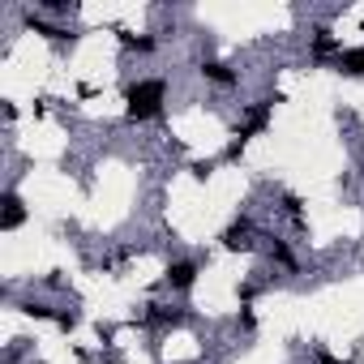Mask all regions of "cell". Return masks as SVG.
<instances>
[{"label": "cell", "mask_w": 364, "mask_h": 364, "mask_svg": "<svg viewBox=\"0 0 364 364\" xmlns=\"http://www.w3.org/2000/svg\"><path fill=\"white\" fill-rule=\"evenodd\" d=\"M163 99H167V82L163 77H141L124 90V116L129 120H154L163 112Z\"/></svg>", "instance_id": "6da1fadb"}, {"label": "cell", "mask_w": 364, "mask_h": 364, "mask_svg": "<svg viewBox=\"0 0 364 364\" xmlns=\"http://www.w3.org/2000/svg\"><path fill=\"white\" fill-rule=\"evenodd\" d=\"M274 103H283V95H274V99H262V103H253V107H249V116H245V124L236 129V137H240V141H249L253 133H262V129L270 124V107H274Z\"/></svg>", "instance_id": "7a4b0ae2"}, {"label": "cell", "mask_w": 364, "mask_h": 364, "mask_svg": "<svg viewBox=\"0 0 364 364\" xmlns=\"http://www.w3.org/2000/svg\"><path fill=\"white\" fill-rule=\"evenodd\" d=\"M193 283H198V262L180 257V262L167 266V287H171V291H189Z\"/></svg>", "instance_id": "3957f363"}, {"label": "cell", "mask_w": 364, "mask_h": 364, "mask_svg": "<svg viewBox=\"0 0 364 364\" xmlns=\"http://www.w3.org/2000/svg\"><path fill=\"white\" fill-rule=\"evenodd\" d=\"M249 236H253V219H245V215H240V219H232V223H228V232H223V249L240 253V249H249V245H253Z\"/></svg>", "instance_id": "277c9868"}, {"label": "cell", "mask_w": 364, "mask_h": 364, "mask_svg": "<svg viewBox=\"0 0 364 364\" xmlns=\"http://www.w3.org/2000/svg\"><path fill=\"white\" fill-rule=\"evenodd\" d=\"M26 223V206H22V198L18 193H5V215H0V228L5 232H18Z\"/></svg>", "instance_id": "5b68a950"}, {"label": "cell", "mask_w": 364, "mask_h": 364, "mask_svg": "<svg viewBox=\"0 0 364 364\" xmlns=\"http://www.w3.org/2000/svg\"><path fill=\"white\" fill-rule=\"evenodd\" d=\"M22 22H26V31H35V35H48L52 43H65V39H73V35H65L60 26H52V22H43L39 14H22Z\"/></svg>", "instance_id": "8992f818"}, {"label": "cell", "mask_w": 364, "mask_h": 364, "mask_svg": "<svg viewBox=\"0 0 364 364\" xmlns=\"http://www.w3.org/2000/svg\"><path fill=\"white\" fill-rule=\"evenodd\" d=\"M338 39L330 35V31H317V39H313V60H338Z\"/></svg>", "instance_id": "52a82bcc"}, {"label": "cell", "mask_w": 364, "mask_h": 364, "mask_svg": "<svg viewBox=\"0 0 364 364\" xmlns=\"http://www.w3.org/2000/svg\"><path fill=\"white\" fill-rule=\"evenodd\" d=\"M334 65H338L343 73H351V77H364V48H343Z\"/></svg>", "instance_id": "ba28073f"}, {"label": "cell", "mask_w": 364, "mask_h": 364, "mask_svg": "<svg viewBox=\"0 0 364 364\" xmlns=\"http://www.w3.org/2000/svg\"><path fill=\"white\" fill-rule=\"evenodd\" d=\"M202 77L215 82V86H236V73L228 65H219V60H202Z\"/></svg>", "instance_id": "9c48e42d"}, {"label": "cell", "mask_w": 364, "mask_h": 364, "mask_svg": "<svg viewBox=\"0 0 364 364\" xmlns=\"http://www.w3.org/2000/svg\"><path fill=\"white\" fill-rule=\"evenodd\" d=\"M120 43H124L129 52H141V56L154 52V39H150V35H129V31H120Z\"/></svg>", "instance_id": "30bf717a"}, {"label": "cell", "mask_w": 364, "mask_h": 364, "mask_svg": "<svg viewBox=\"0 0 364 364\" xmlns=\"http://www.w3.org/2000/svg\"><path fill=\"white\" fill-rule=\"evenodd\" d=\"M270 257H274L279 266H296V257H291V249H287L283 240H274V245H270Z\"/></svg>", "instance_id": "8fae6325"}, {"label": "cell", "mask_w": 364, "mask_h": 364, "mask_svg": "<svg viewBox=\"0 0 364 364\" xmlns=\"http://www.w3.org/2000/svg\"><path fill=\"white\" fill-rule=\"evenodd\" d=\"M283 210L291 215V223H304V215H300V198H296V193H287V198H283Z\"/></svg>", "instance_id": "7c38bea8"}, {"label": "cell", "mask_w": 364, "mask_h": 364, "mask_svg": "<svg viewBox=\"0 0 364 364\" xmlns=\"http://www.w3.org/2000/svg\"><path fill=\"white\" fill-rule=\"evenodd\" d=\"M22 313H26V317H56V309H48V304H35V300H31V304H22Z\"/></svg>", "instance_id": "4fadbf2b"}, {"label": "cell", "mask_w": 364, "mask_h": 364, "mask_svg": "<svg viewBox=\"0 0 364 364\" xmlns=\"http://www.w3.org/2000/svg\"><path fill=\"white\" fill-rule=\"evenodd\" d=\"M48 14H73V0H43Z\"/></svg>", "instance_id": "5bb4252c"}, {"label": "cell", "mask_w": 364, "mask_h": 364, "mask_svg": "<svg viewBox=\"0 0 364 364\" xmlns=\"http://www.w3.org/2000/svg\"><path fill=\"white\" fill-rule=\"evenodd\" d=\"M240 154H245V141H240V137H232V141H228V150H223V159H228V163H236Z\"/></svg>", "instance_id": "9a60e30c"}, {"label": "cell", "mask_w": 364, "mask_h": 364, "mask_svg": "<svg viewBox=\"0 0 364 364\" xmlns=\"http://www.w3.org/2000/svg\"><path fill=\"white\" fill-rule=\"evenodd\" d=\"M313 355H317V364H351V360H343V355H334V351H326V347H317Z\"/></svg>", "instance_id": "2e32d148"}, {"label": "cell", "mask_w": 364, "mask_h": 364, "mask_svg": "<svg viewBox=\"0 0 364 364\" xmlns=\"http://www.w3.org/2000/svg\"><path fill=\"white\" fill-rule=\"evenodd\" d=\"M56 326H65V330H73V326H77V313H56Z\"/></svg>", "instance_id": "e0dca14e"}, {"label": "cell", "mask_w": 364, "mask_h": 364, "mask_svg": "<svg viewBox=\"0 0 364 364\" xmlns=\"http://www.w3.org/2000/svg\"><path fill=\"white\" fill-rule=\"evenodd\" d=\"M210 171H215V163H193V176H198V180H206Z\"/></svg>", "instance_id": "ac0fdd59"}, {"label": "cell", "mask_w": 364, "mask_h": 364, "mask_svg": "<svg viewBox=\"0 0 364 364\" xmlns=\"http://www.w3.org/2000/svg\"><path fill=\"white\" fill-rule=\"evenodd\" d=\"M240 330H257V317H253V313H249V309H245V313H240Z\"/></svg>", "instance_id": "d6986e66"}]
</instances>
